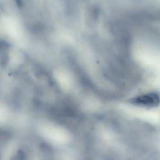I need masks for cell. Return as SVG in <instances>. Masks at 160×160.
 <instances>
[{
	"instance_id": "1",
	"label": "cell",
	"mask_w": 160,
	"mask_h": 160,
	"mask_svg": "<svg viewBox=\"0 0 160 160\" xmlns=\"http://www.w3.org/2000/svg\"><path fill=\"white\" fill-rule=\"evenodd\" d=\"M131 103L144 107H153L158 105L160 102L159 95L155 92L147 93L131 99Z\"/></svg>"
}]
</instances>
